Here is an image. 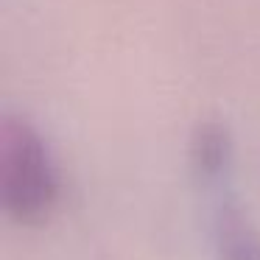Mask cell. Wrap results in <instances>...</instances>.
<instances>
[{"mask_svg":"<svg viewBox=\"0 0 260 260\" xmlns=\"http://www.w3.org/2000/svg\"><path fill=\"white\" fill-rule=\"evenodd\" d=\"M226 151H230V143H226V132L218 123L207 120V123H199L193 132L190 140V157H193V168L204 176V179H213L224 171L226 162Z\"/></svg>","mask_w":260,"mask_h":260,"instance_id":"3","label":"cell"},{"mask_svg":"<svg viewBox=\"0 0 260 260\" xmlns=\"http://www.w3.org/2000/svg\"><path fill=\"white\" fill-rule=\"evenodd\" d=\"M59 199L53 159L37 129L23 118L0 126V202L17 224L34 226L51 215Z\"/></svg>","mask_w":260,"mask_h":260,"instance_id":"1","label":"cell"},{"mask_svg":"<svg viewBox=\"0 0 260 260\" xmlns=\"http://www.w3.org/2000/svg\"><path fill=\"white\" fill-rule=\"evenodd\" d=\"M215 243L221 260H260V235L232 199H224L215 210Z\"/></svg>","mask_w":260,"mask_h":260,"instance_id":"2","label":"cell"}]
</instances>
